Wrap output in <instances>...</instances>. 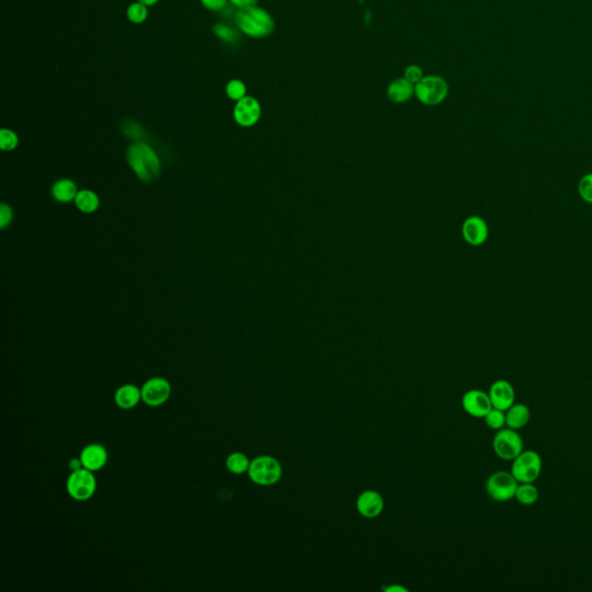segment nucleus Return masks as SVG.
<instances>
[{"label":"nucleus","mask_w":592,"mask_h":592,"mask_svg":"<svg viewBox=\"0 0 592 592\" xmlns=\"http://www.w3.org/2000/svg\"><path fill=\"white\" fill-rule=\"evenodd\" d=\"M235 24L242 33L252 38L270 36L275 28L271 14L257 5L238 8L235 14Z\"/></svg>","instance_id":"f257e3e1"},{"label":"nucleus","mask_w":592,"mask_h":592,"mask_svg":"<svg viewBox=\"0 0 592 592\" xmlns=\"http://www.w3.org/2000/svg\"><path fill=\"white\" fill-rule=\"evenodd\" d=\"M127 161L132 171L143 182L151 183L160 175V160L157 153L145 143L131 145L127 152Z\"/></svg>","instance_id":"f03ea898"},{"label":"nucleus","mask_w":592,"mask_h":592,"mask_svg":"<svg viewBox=\"0 0 592 592\" xmlns=\"http://www.w3.org/2000/svg\"><path fill=\"white\" fill-rule=\"evenodd\" d=\"M251 482L258 486L270 487L282 478V466L273 456H258L250 462L248 471Z\"/></svg>","instance_id":"7ed1b4c3"},{"label":"nucleus","mask_w":592,"mask_h":592,"mask_svg":"<svg viewBox=\"0 0 592 592\" xmlns=\"http://www.w3.org/2000/svg\"><path fill=\"white\" fill-rule=\"evenodd\" d=\"M449 86L443 78L427 75L414 86V95L426 106H438L447 99Z\"/></svg>","instance_id":"20e7f679"},{"label":"nucleus","mask_w":592,"mask_h":592,"mask_svg":"<svg viewBox=\"0 0 592 592\" xmlns=\"http://www.w3.org/2000/svg\"><path fill=\"white\" fill-rule=\"evenodd\" d=\"M519 482L512 472L496 471L489 475L486 482V492L496 502H507L515 499L516 489Z\"/></svg>","instance_id":"39448f33"},{"label":"nucleus","mask_w":592,"mask_h":592,"mask_svg":"<svg viewBox=\"0 0 592 592\" xmlns=\"http://www.w3.org/2000/svg\"><path fill=\"white\" fill-rule=\"evenodd\" d=\"M96 478L87 468H78L71 472L67 479L66 489L68 496L75 501H87L96 492Z\"/></svg>","instance_id":"423d86ee"},{"label":"nucleus","mask_w":592,"mask_h":592,"mask_svg":"<svg viewBox=\"0 0 592 592\" xmlns=\"http://www.w3.org/2000/svg\"><path fill=\"white\" fill-rule=\"evenodd\" d=\"M542 461L538 452L523 450L512 461V472L519 482H535L542 473Z\"/></svg>","instance_id":"0eeeda50"},{"label":"nucleus","mask_w":592,"mask_h":592,"mask_svg":"<svg viewBox=\"0 0 592 592\" xmlns=\"http://www.w3.org/2000/svg\"><path fill=\"white\" fill-rule=\"evenodd\" d=\"M496 455L503 461H514L523 452V440L515 429L502 428L493 438Z\"/></svg>","instance_id":"6e6552de"},{"label":"nucleus","mask_w":592,"mask_h":592,"mask_svg":"<svg viewBox=\"0 0 592 592\" xmlns=\"http://www.w3.org/2000/svg\"><path fill=\"white\" fill-rule=\"evenodd\" d=\"M171 383L164 377L150 378L141 388L143 402L152 407L164 404L171 397Z\"/></svg>","instance_id":"1a4fd4ad"},{"label":"nucleus","mask_w":592,"mask_h":592,"mask_svg":"<svg viewBox=\"0 0 592 592\" xmlns=\"http://www.w3.org/2000/svg\"><path fill=\"white\" fill-rule=\"evenodd\" d=\"M464 411L473 418L484 419L493 408L489 394L479 389H472L464 394L462 398Z\"/></svg>","instance_id":"9d476101"},{"label":"nucleus","mask_w":592,"mask_h":592,"mask_svg":"<svg viewBox=\"0 0 592 592\" xmlns=\"http://www.w3.org/2000/svg\"><path fill=\"white\" fill-rule=\"evenodd\" d=\"M261 115V103L252 96L243 97L236 102L234 108V120L238 125L243 127H254L257 124Z\"/></svg>","instance_id":"9b49d317"},{"label":"nucleus","mask_w":592,"mask_h":592,"mask_svg":"<svg viewBox=\"0 0 592 592\" xmlns=\"http://www.w3.org/2000/svg\"><path fill=\"white\" fill-rule=\"evenodd\" d=\"M355 505L359 514L367 519H376L384 510V499L381 493L374 489H367L360 493Z\"/></svg>","instance_id":"f8f14e48"},{"label":"nucleus","mask_w":592,"mask_h":592,"mask_svg":"<svg viewBox=\"0 0 592 592\" xmlns=\"http://www.w3.org/2000/svg\"><path fill=\"white\" fill-rule=\"evenodd\" d=\"M489 398L493 407L507 411L515 404V389L505 380H498L489 388Z\"/></svg>","instance_id":"ddd939ff"},{"label":"nucleus","mask_w":592,"mask_h":592,"mask_svg":"<svg viewBox=\"0 0 592 592\" xmlns=\"http://www.w3.org/2000/svg\"><path fill=\"white\" fill-rule=\"evenodd\" d=\"M462 233L468 245L478 247L484 245L489 238V226L480 217H470L463 224Z\"/></svg>","instance_id":"4468645a"},{"label":"nucleus","mask_w":592,"mask_h":592,"mask_svg":"<svg viewBox=\"0 0 592 592\" xmlns=\"http://www.w3.org/2000/svg\"><path fill=\"white\" fill-rule=\"evenodd\" d=\"M80 462L82 468L89 471H99L103 468L108 462V452L103 445L93 443L82 449L80 454Z\"/></svg>","instance_id":"2eb2a0df"},{"label":"nucleus","mask_w":592,"mask_h":592,"mask_svg":"<svg viewBox=\"0 0 592 592\" xmlns=\"http://www.w3.org/2000/svg\"><path fill=\"white\" fill-rule=\"evenodd\" d=\"M141 399V389L133 384H125L117 389L115 394V403L122 410H131L139 404Z\"/></svg>","instance_id":"dca6fc26"},{"label":"nucleus","mask_w":592,"mask_h":592,"mask_svg":"<svg viewBox=\"0 0 592 592\" xmlns=\"http://www.w3.org/2000/svg\"><path fill=\"white\" fill-rule=\"evenodd\" d=\"M530 420V410L526 404H514L505 411V425L509 428L519 431L524 428Z\"/></svg>","instance_id":"f3484780"},{"label":"nucleus","mask_w":592,"mask_h":592,"mask_svg":"<svg viewBox=\"0 0 592 592\" xmlns=\"http://www.w3.org/2000/svg\"><path fill=\"white\" fill-rule=\"evenodd\" d=\"M414 95V85L406 80L405 78H399L392 81L388 88V97L394 103H405Z\"/></svg>","instance_id":"a211bd4d"},{"label":"nucleus","mask_w":592,"mask_h":592,"mask_svg":"<svg viewBox=\"0 0 592 592\" xmlns=\"http://www.w3.org/2000/svg\"><path fill=\"white\" fill-rule=\"evenodd\" d=\"M54 197L61 203H68L77 197V185L71 180H61L52 187Z\"/></svg>","instance_id":"6ab92c4d"},{"label":"nucleus","mask_w":592,"mask_h":592,"mask_svg":"<svg viewBox=\"0 0 592 592\" xmlns=\"http://www.w3.org/2000/svg\"><path fill=\"white\" fill-rule=\"evenodd\" d=\"M515 499L523 505H535L539 499V491L535 482H519L516 489Z\"/></svg>","instance_id":"aec40b11"},{"label":"nucleus","mask_w":592,"mask_h":592,"mask_svg":"<svg viewBox=\"0 0 592 592\" xmlns=\"http://www.w3.org/2000/svg\"><path fill=\"white\" fill-rule=\"evenodd\" d=\"M250 462L248 456L243 452H233L227 457L226 468L233 475H245L248 473Z\"/></svg>","instance_id":"412c9836"},{"label":"nucleus","mask_w":592,"mask_h":592,"mask_svg":"<svg viewBox=\"0 0 592 592\" xmlns=\"http://www.w3.org/2000/svg\"><path fill=\"white\" fill-rule=\"evenodd\" d=\"M74 201L77 208L84 213H93L96 211L100 205L99 197L94 194L93 191L89 190L79 191Z\"/></svg>","instance_id":"4be33fe9"},{"label":"nucleus","mask_w":592,"mask_h":592,"mask_svg":"<svg viewBox=\"0 0 592 592\" xmlns=\"http://www.w3.org/2000/svg\"><path fill=\"white\" fill-rule=\"evenodd\" d=\"M127 17L132 24H140L147 20L148 17V6L140 1L131 3L130 6L127 7Z\"/></svg>","instance_id":"5701e85b"},{"label":"nucleus","mask_w":592,"mask_h":592,"mask_svg":"<svg viewBox=\"0 0 592 592\" xmlns=\"http://www.w3.org/2000/svg\"><path fill=\"white\" fill-rule=\"evenodd\" d=\"M484 419H485L486 426L493 431H500L507 426L505 425V412L498 408L493 407Z\"/></svg>","instance_id":"b1692460"},{"label":"nucleus","mask_w":592,"mask_h":592,"mask_svg":"<svg viewBox=\"0 0 592 592\" xmlns=\"http://www.w3.org/2000/svg\"><path fill=\"white\" fill-rule=\"evenodd\" d=\"M226 94L231 100L238 102L243 97L247 96V86L243 81L233 79L226 86Z\"/></svg>","instance_id":"393cba45"},{"label":"nucleus","mask_w":592,"mask_h":592,"mask_svg":"<svg viewBox=\"0 0 592 592\" xmlns=\"http://www.w3.org/2000/svg\"><path fill=\"white\" fill-rule=\"evenodd\" d=\"M19 139L15 132L8 129L0 131V147L3 151H12L17 147Z\"/></svg>","instance_id":"a878e982"},{"label":"nucleus","mask_w":592,"mask_h":592,"mask_svg":"<svg viewBox=\"0 0 592 592\" xmlns=\"http://www.w3.org/2000/svg\"><path fill=\"white\" fill-rule=\"evenodd\" d=\"M213 33L226 43H234L236 41V33L227 24H217L213 26Z\"/></svg>","instance_id":"bb28decb"},{"label":"nucleus","mask_w":592,"mask_h":592,"mask_svg":"<svg viewBox=\"0 0 592 592\" xmlns=\"http://www.w3.org/2000/svg\"><path fill=\"white\" fill-rule=\"evenodd\" d=\"M579 196L583 201L592 204V174H588L581 180L579 185Z\"/></svg>","instance_id":"cd10ccee"},{"label":"nucleus","mask_w":592,"mask_h":592,"mask_svg":"<svg viewBox=\"0 0 592 592\" xmlns=\"http://www.w3.org/2000/svg\"><path fill=\"white\" fill-rule=\"evenodd\" d=\"M404 78L415 86L424 78V71L418 65H410L405 70V77Z\"/></svg>","instance_id":"c85d7f7f"},{"label":"nucleus","mask_w":592,"mask_h":592,"mask_svg":"<svg viewBox=\"0 0 592 592\" xmlns=\"http://www.w3.org/2000/svg\"><path fill=\"white\" fill-rule=\"evenodd\" d=\"M13 218V213L10 206L6 204L0 205V227L5 228Z\"/></svg>","instance_id":"c756f323"},{"label":"nucleus","mask_w":592,"mask_h":592,"mask_svg":"<svg viewBox=\"0 0 592 592\" xmlns=\"http://www.w3.org/2000/svg\"><path fill=\"white\" fill-rule=\"evenodd\" d=\"M227 1L228 0H201V3H203L205 8H208V10H213V12L224 8L227 5Z\"/></svg>","instance_id":"7c9ffc66"},{"label":"nucleus","mask_w":592,"mask_h":592,"mask_svg":"<svg viewBox=\"0 0 592 592\" xmlns=\"http://www.w3.org/2000/svg\"><path fill=\"white\" fill-rule=\"evenodd\" d=\"M228 1H231L234 6L238 7V8L256 6L258 3V0H228Z\"/></svg>","instance_id":"2f4dec72"},{"label":"nucleus","mask_w":592,"mask_h":592,"mask_svg":"<svg viewBox=\"0 0 592 592\" xmlns=\"http://www.w3.org/2000/svg\"><path fill=\"white\" fill-rule=\"evenodd\" d=\"M384 590H385V591H388V592H392V591H394V592H406V591H407V590H406L405 588H403V586H388V588H384Z\"/></svg>","instance_id":"473e14b6"},{"label":"nucleus","mask_w":592,"mask_h":592,"mask_svg":"<svg viewBox=\"0 0 592 592\" xmlns=\"http://www.w3.org/2000/svg\"><path fill=\"white\" fill-rule=\"evenodd\" d=\"M138 1H140V3H145L146 6H153L155 3H159L160 0H138Z\"/></svg>","instance_id":"72a5a7b5"}]
</instances>
